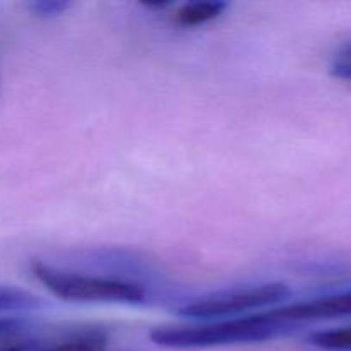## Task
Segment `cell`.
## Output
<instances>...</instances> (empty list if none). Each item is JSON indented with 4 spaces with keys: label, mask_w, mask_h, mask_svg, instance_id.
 Returning a JSON list of instances; mask_svg holds the SVG:
<instances>
[{
    "label": "cell",
    "mask_w": 351,
    "mask_h": 351,
    "mask_svg": "<svg viewBox=\"0 0 351 351\" xmlns=\"http://www.w3.org/2000/svg\"><path fill=\"white\" fill-rule=\"evenodd\" d=\"M295 324L278 321L267 312L226 321L197 322L187 326H161L149 332L154 345L171 350H206L219 346L252 345L290 335Z\"/></svg>",
    "instance_id": "6da1fadb"
},
{
    "label": "cell",
    "mask_w": 351,
    "mask_h": 351,
    "mask_svg": "<svg viewBox=\"0 0 351 351\" xmlns=\"http://www.w3.org/2000/svg\"><path fill=\"white\" fill-rule=\"evenodd\" d=\"M33 276L55 297L67 302H99V304L137 305L146 300L141 285L112 278L88 276L74 271L48 266L41 261L31 263Z\"/></svg>",
    "instance_id": "7a4b0ae2"
},
{
    "label": "cell",
    "mask_w": 351,
    "mask_h": 351,
    "mask_svg": "<svg viewBox=\"0 0 351 351\" xmlns=\"http://www.w3.org/2000/svg\"><path fill=\"white\" fill-rule=\"evenodd\" d=\"M291 298V288L285 283H264L256 287L216 291L189 302L177 308V314L195 322L237 319L266 307H276Z\"/></svg>",
    "instance_id": "3957f363"
},
{
    "label": "cell",
    "mask_w": 351,
    "mask_h": 351,
    "mask_svg": "<svg viewBox=\"0 0 351 351\" xmlns=\"http://www.w3.org/2000/svg\"><path fill=\"white\" fill-rule=\"evenodd\" d=\"M271 317L288 324H302L312 321H328V319L351 317V290L341 293L326 295L314 300L300 302V304L283 305L267 312Z\"/></svg>",
    "instance_id": "277c9868"
},
{
    "label": "cell",
    "mask_w": 351,
    "mask_h": 351,
    "mask_svg": "<svg viewBox=\"0 0 351 351\" xmlns=\"http://www.w3.org/2000/svg\"><path fill=\"white\" fill-rule=\"evenodd\" d=\"M108 332L101 328H82L53 343H41L38 351H106Z\"/></svg>",
    "instance_id": "5b68a950"
},
{
    "label": "cell",
    "mask_w": 351,
    "mask_h": 351,
    "mask_svg": "<svg viewBox=\"0 0 351 351\" xmlns=\"http://www.w3.org/2000/svg\"><path fill=\"white\" fill-rule=\"evenodd\" d=\"M228 3L213 0V2H192L185 3L175 14V21L180 26H201L216 19L226 10Z\"/></svg>",
    "instance_id": "8992f818"
},
{
    "label": "cell",
    "mask_w": 351,
    "mask_h": 351,
    "mask_svg": "<svg viewBox=\"0 0 351 351\" xmlns=\"http://www.w3.org/2000/svg\"><path fill=\"white\" fill-rule=\"evenodd\" d=\"M43 298L17 287L0 285V314H24L43 308Z\"/></svg>",
    "instance_id": "52a82bcc"
},
{
    "label": "cell",
    "mask_w": 351,
    "mask_h": 351,
    "mask_svg": "<svg viewBox=\"0 0 351 351\" xmlns=\"http://www.w3.org/2000/svg\"><path fill=\"white\" fill-rule=\"evenodd\" d=\"M307 343L321 351H351V326L315 331L308 336Z\"/></svg>",
    "instance_id": "ba28073f"
},
{
    "label": "cell",
    "mask_w": 351,
    "mask_h": 351,
    "mask_svg": "<svg viewBox=\"0 0 351 351\" xmlns=\"http://www.w3.org/2000/svg\"><path fill=\"white\" fill-rule=\"evenodd\" d=\"M31 331H33V322L29 319L17 317V315L0 317V343L7 341V339L29 336Z\"/></svg>",
    "instance_id": "9c48e42d"
},
{
    "label": "cell",
    "mask_w": 351,
    "mask_h": 351,
    "mask_svg": "<svg viewBox=\"0 0 351 351\" xmlns=\"http://www.w3.org/2000/svg\"><path fill=\"white\" fill-rule=\"evenodd\" d=\"M71 5L72 3L65 2V0H34V2L27 3L31 12L36 14V16L40 17L60 16V14H64Z\"/></svg>",
    "instance_id": "30bf717a"
},
{
    "label": "cell",
    "mask_w": 351,
    "mask_h": 351,
    "mask_svg": "<svg viewBox=\"0 0 351 351\" xmlns=\"http://www.w3.org/2000/svg\"><path fill=\"white\" fill-rule=\"evenodd\" d=\"M41 339L33 336H23V338L7 339L0 343V351H38L41 346Z\"/></svg>",
    "instance_id": "8fae6325"
},
{
    "label": "cell",
    "mask_w": 351,
    "mask_h": 351,
    "mask_svg": "<svg viewBox=\"0 0 351 351\" xmlns=\"http://www.w3.org/2000/svg\"><path fill=\"white\" fill-rule=\"evenodd\" d=\"M331 74L338 79L351 81V60L341 58V60L335 62V64L331 65Z\"/></svg>",
    "instance_id": "7c38bea8"
},
{
    "label": "cell",
    "mask_w": 351,
    "mask_h": 351,
    "mask_svg": "<svg viewBox=\"0 0 351 351\" xmlns=\"http://www.w3.org/2000/svg\"><path fill=\"white\" fill-rule=\"evenodd\" d=\"M345 58H346V60H351V47L345 51Z\"/></svg>",
    "instance_id": "4fadbf2b"
}]
</instances>
